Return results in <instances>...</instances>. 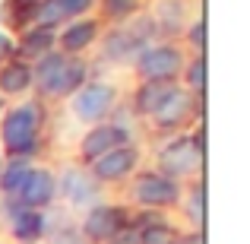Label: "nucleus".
<instances>
[{
  "label": "nucleus",
  "instance_id": "16",
  "mask_svg": "<svg viewBox=\"0 0 250 244\" xmlns=\"http://www.w3.org/2000/svg\"><path fill=\"white\" fill-rule=\"evenodd\" d=\"M83 83H89V67H85V61L83 57H67L61 76H57V83L51 86L48 95L51 98H70Z\"/></svg>",
  "mask_w": 250,
  "mask_h": 244
},
{
  "label": "nucleus",
  "instance_id": "8",
  "mask_svg": "<svg viewBox=\"0 0 250 244\" xmlns=\"http://www.w3.org/2000/svg\"><path fill=\"white\" fill-rule=\"evenodd\" d=\"M13 197H16V206L38 209V213H42V209L51 206V200L57 197V177H54V171H48V168H32L29 175H25L22 187H19Z\"/></svg>",
  "mask_w": 250,
  "mask_h": 244
},
{
  "label": "nucleus",
  "instance_id": "11",
  "mask_svg": "<svg viewBox=\"0 0 250 244\" xmlns=\"http://www.w3.org/2000/svg\"><path fill=\"white\" fill-rule=\"evenodd\" d=\"M57 190L63 194V200L70 206H92V203H98V181L89 171H80V168L63 171V177L57 181Z\"/></svg>",
  "mask_w": 250,
  "mask_h": 244
},
{
  "label": "nucleus",
  "instance_id": "20",
  "mask_svg": "<svg viewBox=\"0 0 250 244\" xmlns=\"http://www.w3.org/2000/svg\"><path fill=\"white\" fill-rule=\"evenodd\" d=\"M29 171H32V165L25 159H10V165L0 171V187H3V194H10V197L16 194V190L22 187V181H25Z\"/></svg>",
  "mask_w": 250,
  "mask_h": 244
},
{
  "label": "nucleus",
  "instance_id": "18",
  "mask_svg": "<svg viewBox=\"0 0 250 244\" xmlns=\"http://www.w3.org/2000/svg\"><path fill=\"white\" fill-rule=\"evenodd\" d=\"M54 44H57V32L48 29V25H29V29L22 32V38H19V51H22V57H29V61L44 57L48 51H54Z\"/></svg>",
  "mask_w": 250,
  "mask_h": 244
},
{
  "label": "nucleus",
  "instance_id": "24",
  "mask_svg": "<svg viewBox=\"0 0 250 244\" xmlns=\"http://www.w3.org/2000/svg\"><path fill=\"white\" fill-rule=\"evenodd\" d=\"M190 44L200 48V54H203V48H206V22H203V19H196V22L190 25Z\"/></svg>",
  "mask_w": 250,
  "mask_h": 244
},
{
  "label": "nucleus",
  "instance_id": "1",
  "mask_svg": "<svg viewBox=\"0 0 250 244\" xmlns=\"http://www.w3.org/2000/svg\"><path fill=\"white\" fill-rule=\"evenodd\" d=\"M38 130H42V105L22 102L13 105L0 121V143L10 159H29L38 146Z\"/></svg>",
  "mask_w": 250,
  "mask_h": 244
},
{
  "label": "nucleus",
  "instance_id": "13",
  "mask_svg": "<svg viewBox=\"0 0 250 244\" xmlns=\"http://www.w3.org/2000/svg\"><path fill=\"white\" fill-rule=\"evenodd\" d=\"M193 114V98H190V92H184V89H171V95L162 102V108L152 114V121L159 124L162 130H174V127H181L187 117Z\"/></svg>",
  "mask_w": 250,
  "mask_h": 244
},
{
  "label": "nucleus",
  "instance_id": "5",
  "mask_svg": "<svg viewBox=\"0 0 250 244\" xmlns=\"http://www.w3.org/2000/svg\"><path fill=\"white\" fill-rule=\"evenodd\" d=\"M133 64L143 83H174V76L184 70V54L174 44H146Z\"/></svg>",
  "mask_w": 250,
  "mask_h": 244
},
{
  "label": "nucleus",
  "instance_id": "17",
  "mask_svg": "<svg viewBox=\"0 0 250 244\" xmlns=\"http://www.w3.org/2000/svg\"><path fill=\"white\" fill-rule=\"evenodd\" d=\"M35 80H32V64L29 61H10L0 67V92L3 95H22L29 92Z\"/></svg>",
  "mask_w": 250,
  "mask_h": 244
},
{
  "label": "nucleus",
  "instance_id": "21",
  "mask_svg": "<svg viewBox=\"0 0 250 244\" xmlns=\"http://www.w3.org/2000/svg\"><path fill=\"white\" fill-rule=\"evenodd\" d=\"M102 6L111 19H130L140 10V0H102Z\"/></svg>",
  "mask_w": 250,
  "mask_h": 244
},
{
  "label": "nucleus",
  "instance_id": "25",
  "mask_svg": "<svg viewBox=\"0 0 250 244\" xmlns=\"http://www.w3.org/2000/svg\"><path fill=\"white\" fill-rule=\"evenodd\" d=\"M54 244H89V241L80 238V232H70V228H67V232H57L54 235Z\"/></svg>",
  "mask_w": 250,
  "mask_h": 244
},
{
  "label": "nucleus",
  "instance_id": "22",
  "mask_svg": "<svg viewBox=\"0 0 250 244\" xmlns=\"http://www.w3.org/2000/svg\"><path fill=\"white\" fill-rule=\"evenodd\" d=\"M187 86L193 92H203V89H206V57H203V54L187 67Z\"/></svg>",
  "mask_w": 250,
  "mask_h": 244
},
{
  "label": "nucleus",
  "instance_id": "23",
  "mask_svg": "<svg viewBox=\"0 0 250 244\" xmlns=\"http://www.w3.org/2000/svg\"><path fill=\"white\" fill-rule=\"evenodd\" d=\"M206 190H203V184L200 187H193L190 190V206H187V213H190V222L193 225H203V216H206Z\"/></svg>",
  "mask_w": 250,
  "mask_h": 244
},
{
  "label": "nucleus",
  "instance_id": "2",
  "mask_svg": "<svg viewBox=\"0 0 250 244\" xmlns=\"http://www.w3.org/2000/svg\"><path fill=\"white\" fill-rule=\"evenodd\" d=\"M114 105H117V89L104 80L83 83L70 95V111L83 124H104V117L114 111Z\"/></svg>",
  "mask_w": 250,
  "mask_h": 244
},
{
  "label": "nucleus",
  "instance_id": "4",
  "mask_svg": "<svg viewBox=\"0 0 250 244\" xmlns=\"http://www.w3.org/2000/svg\"><path fill=\"white\" fill-rule=\"evenodd\" d=\"M159 165H162V175L174 177V181L196 175L203 168V130L193 136H174L171 143H165L159 153Z\"/></svg>",
  "mask_w": 250,
  "mask_h": 244
},
{
  "label": "nucleus",
  "instance_id": "19",
  "mask_svg": "<svg viewBox=\"0 0 250 244\" xmlns=\"http://www.w3.org/2000/svg\"><path fill=\"white\" fill-rule=\"evenodd\" d=\"M171 89H174V83H143L136 89V111L152 117L162 108V102L171 95Z\"/></svg>",
  "mask_w": 250,
  "mask_h": 244
},
{
  "label": "nucleus",
  "instance_id": "9",
  "mask_svg": "<svg viewBox=\"0 0 250 244\" xmlns=\"http://www.w3.org/2000/svg\"><path fill=\"white\" fill-rule=\"evenodd\" d=\"M136 165H140V149H136L133 143H127V146H117V149H111V153H104L102 159H95L89 175L95 177V181L111 184V181H124L127 175H133Z\"/></svg>",
  "mask_w": 250,
  "mask_h": 244
},
{
  "label": "nucleus",
  "instance_id": "12",
  "mask_svg": "<svg viewBox=\"0 0 250 244\" xmlns=\"http://www.w3.org/2000/svg\"><path fill=\"white\" fill-rule=\"evenodd\" d=\"M92 6H95V0H38V3H35V16H32V22H35V25H48V29H54L57 22L83 16V13H89Z\"/></svg>",
  "mask_w": 250,
  "mask_h": 244
},
{
  "label": "nucleus",
  "instance_id": "15",
  "mask_svg": "<svg viewBox=\"0 0 250 244\" xmlns=\"http://www.w3.org/2000/svg\"><path fill=\"white\" fill-rule=\"evenodd\" d=\"M95 38H98V22H95V19H73V22H70L61 35H57V44L67 51V57L70 54L76 57L80 51L89 48Z\"/></svg>",
  "mask_w": 250,
  "mask_h": 244
},
{
  "label": "nucleus",
  "instance_id": "14",
  "mask_svg": "<svg viewBox=\"0 0 250 244\" xmlns=\"http://www.w3.org/2000/svg\"><path fill=\"white\" fill-rule=\"evenodd\" d=\"M10 228H13V238L19 244H35L44 238L48 232V222L38 209H25V206H13L10 213Z\"/></svg>",
  "mask_w": 250,
  "mask_h": 244
},
{
  "label": "nucleus",
  "instance_id": "6",
  "mask_svg": "<svg viewBox=\"0 0 250 244\" xmlns=\"http://www.w3.org/2000/svg\"><path fill=\"white\" fill-rule=\"evenodd\" d=\"M133 200L146 209H168L181 203V184L174 177L162 175V171H149L140 175L133 184Z\"/></svg>",
  "mask_w": 250,
  "mask_h": 244
},
{
  "label": "nucleus",
  "instance_id": "26",
  "mask_svg": "<svg viewBox=\"0 0 250 244\" xmlns=\"http://www.w3.org/2000/svg\"><path fill=\"white\" fill-rule=\"evenodd\" d=\"M10 51H13V42L3 35V32H0V64H3L6 57H10Z\"/></svg>",
  "mask_w": 250,
  "mask_h": 244
},
{
  "label": "nucleus",
  "instance_id": "7",
  "mask_svg": "<svg viewBox=\"0 0 250 244\" xmlns=\"http://www.w3.org/2000/svg\"><path fill=\"white\" fill-rule=\"evenodd\" d=\"M127 228V213L111 203H92L83 219V235L89 244H108Z\"/></svg>",
  "mask_w": 250,
  "mask_h": 244
},
{
  "label": "nucleus",
  "instance_id": "10",
  "mask_svg": "<svg viewBox=\"0 0 250 244\" xmlns=\"http://www.w3.org/2000/svg\"><path fill=\"white\" fill-rule=\"evenodd\" d=\"M127 143H130L127 127H121V124H95V127H89V133L83 136L80 155L92 165L95 159H102L104 153H111V149H117V146H127Z\"/></svg>",
  "mask_w": 250,
  "mask_h": 244
},
{
  "label": "nucleus",
  "instance_id": "3",
  "mask_svg": "<svg viewBox=\"0 0 250 244\" xmlns=\"http://www.w3.org/2000/svg\"><path fill=\"white\" fill-rule=\"evenodd\" d=\"M155 25L159 22L146 16V19H136L133 25H121V29L108 32V35H104V44H102L104 57L114 61V64L136 61V54H140V51L149 44V38L155 35Z\"/></svg>",
  "mask_w": 250,
  "mask_h": 244
}]
</instances>
